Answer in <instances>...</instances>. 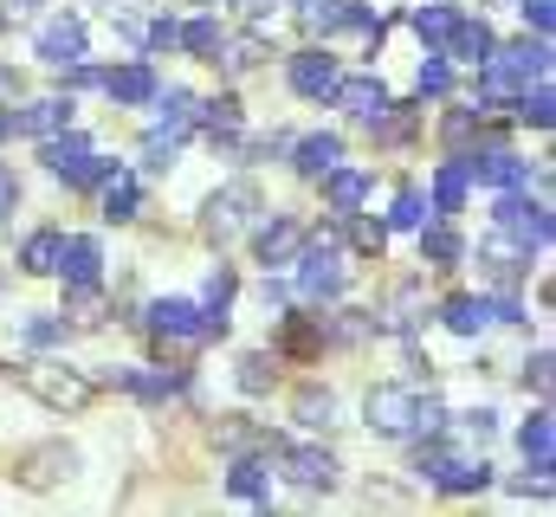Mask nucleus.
Returning a JSON list of instances; mask_svg holds the SVG:
<instances>
[{
	"label": "nucleus",
	"instance_id": "obj_1",
	"mask_svg": "<svg viewBox=\"0 0 556 517\" xmlns=\"http://www.w3.org/2000/svg\"><path fill=\"white\" fill-rule=\"evenodd\" d=\"M291 285H298L311 304H324V298H343L350 272H343V253H337V240H330V234L298 247V258H291Z\"/></svg>",
	"mask_w": 556,
	"mask_h": 517
},
{
	"label": "nucleus",
	"instance_id": "obj_2",
	"mask_svg": "<svg viewBox=\"0 0 556 517\" xmlns=\"http://www.w3.org/2000/svg\"><path fill=\"white\" fill-rule=\"evenodd\" d=\"M20 382L33 388L46 407H59V414H78V407H91V394H98V382H91L85 369H72V363H26Z\"/></svg>",
	"mask_w": 556,
	"mask_h": 517
},
{
	"label": "nucleus",
	"instance_id": "obj_3",
	"mask_svg": "<svg viewBox=\"0 0 556 517\" xmlns=\"http://www.w3.org/2000/svg\"><path fill=\"white\" fill-rule=\"evenodd\" d=\"M420 472H427L440 492H485V486H492L485 453H453V446H427V453H420Z\"/></svg>",
	"mask_w": 556,
	"mask_h": 517
},
{
	"label": "nucleus",
	"instance_id": "obj_4",
	"mask_svg": "<svg viewBox=\"0 0 556 517\" xmlns=\"http://www.w3.org/2000/svg\"><path fill=\"white\" fill-rule=\"evenodd\" d=\"M492 227H505L525 253H551V207H544V201H525V188H505Z\"/></svg>",
	"mask_w": 556,
	"mask_h": 517
},
{
	"label": "nucleus",
	"instance_id": "obj_5",
	"mask_svg": "<svg viewBox=\"0 0 556 517\" xmlns=\"http://www.w3.org/2000/svg\"><path fill=\"white\" fill-rule=\"evenodd\" d=\"M415 388H402V382H382V388H369V427L382 433V440H408L415 433Z\"/></svg>",
	"mask_w": 556,
	"mask_h": 517
},
{
	"label": "nucleus",
	"instance_id": "obj_6",
	"mask_svg": "<svg viewBox=\"0 0 556 517\" xmlns=\"http://www.w3.org/2000/svg\"><path fill=\"white\" fill-rule=\"evenodd\" d=\"M253 214H260V194H253L247 181H233V188H220V194L207 201V234L227 247V240H240V234L253 227Z\"/></svg>",
	"mask_w": 556,
	"mask_h": 517
},
{
	"label": "nucleus",
	"instance_id": "obj_7",
	"mask_svg": "<svg viewBox=\"0 0 556 517\" xmlns=\"http://www.w3.org/2000/svg\"><path fill=\"white\" fill-rule=\"evenodd\" d=\"M149 330L175 337V343H207V311L194 298H155L149 304Z\"/></svg>",
	"mask_w": 556,
	"mask_h": 517
},
{
	"label": "nucleus",
	"instance_id": "obj_8",
	"mask_svg": "<svg viewBox=\"0 0 556 517\" xmlns=\"http://www.w3.org/2000/svg\"><path fill=\"white\" fill-rule=\"evenodd\" d=\"M278 459H285V479L298 492H330L337 486V459L324 446H278Z\"/></svg>",
	"mask_w": 556,
	"mask_h": 517
},
{
	"label": "nucleus",
	"instance_id": "obj_9",
	"mask_svg": "<svg viewBox=\"0 0 556 517\" xmlns=\"http://www.w3.org/2000/svg\"><path fill=\"white\" fill-rule=\"evenodd\" d=\"M39 59H46V65H59V72H65L72 59H85V20H78V13L46 20V26H39Z\"/></svg>",
	"mask_w": 556,
	"mask_h": 517
},
{
	"label": "nucleus",
	"instance_id": "obj_10",
	"mask_svg": "<svg viewBox=\"0 0 556 517\" xmlns=\"http://www.w3.org/2000/svg\"><path fill=\"white\" fill-rule=\"evenodd\" d=\"M330 104H343L356 124H376L395 98H389V85L382 78H337V91H330Z\"/></svg>",
	"mask_w": 556,
	"mask_h": 517
},
{
	"label": "nucleus",
	"instance_id": "obj_11",
	"mask_svg": "<svg viewBox=\"0 0 556 517\" xmlns=\"http://www.w3.org/2000/svg\"><path fill=\"white\" fill-rule=\"evenodd\" d=\"M337 78H343V72H337V59H330V52H317V46L291 59V91H298V98H330V91H337Z\"/></svg>",
	"mask_w": 556,
	"mask_h": 517
},
{
	"label": "nucleus",
	"instance_id": "obj_12",
	"mask_svg": "<svg viewBox=\"0 0 556 517\" xmlns=\"http://www.w3.org/2000/svg\"><path fill=\"white\" fill-rule=\"evenodd\" d=\"M298 247H304V227H298L291 214H273V220L253 234V253H260V265H291V258H298Z\"/></svg>",
	"mask_w": 556,
	"mask_h": 517
},
{
	"label": "nucleus",
	"instance_id": "obj_13",
	"mask_svg": "<svg viewBox=\"0 0 556 517\" xmlns=\"http://www.w3.org/2000/svg\"><path fill=\"white\" fill-rule=\"evenodd\" d=\"M104 382L130 388L137 401H168V394H181V388H188V376H181V369H111Z\"/></svg>",
	"mask_w": 556,
	"mask_h": 517
},
{
	"label": "nucleus",
	"instance_id": "obj_14",
	"mask_svg": "<svg viewBox=\"0 0 556 517\" xmlns=\"http://www.w3.org/2000/svg\"><path fill=\"white\" fill-rule=\"evenodd\" d=\"M240 124H247V117H240V98H207V104H194V129H201L214 149H220V142L233 149V142H240Z\"/></svg>",
	"mask_w": 556,
	"mask_h": 517
},
{
	"label": "nucleus",
	"instance_id": "obj_15",
	"mask_svg": "<svg viewBox=\"0 0 556 517\" xmlns=\"http://www.w3.org/2000/svg\"><path fill=\"white\" fill-rule=\"evenodd\" d=\"M492 46H498V39H492V26H485V20H466V13H459L440 52H446V59H466V65H485V59H492Z\"/></svg>",
	"mask_w": 556,
	"mask_h": 517
},
{
	"label": "nucleus",
	"instance_id": "obj_16",
	"mask_svg": "<svg viewBox=\"0 0 556 517\" xmlns=\"http://www.w3.org/2000/svg\"><path fill=\"white\" fill-rule=\"evenodd\" d=\"M466 168H472L485 188H525V181H531V168H525L511 149H485V155H466Z\"/></svg>",
	"mask_w": 556,
	"mask_h": 517
},
{
	"label": "nucleus",
	"instance_id": "obj_17",
	"mask_svg": "<svg viewBox=\"0 0 556 517\" xmlns=\"http://www.w3.org/2000/svg\"><path fill=\"white\" fill-rule=\"evenodd\" d=\"M98 265H104L98 240H85V234L59 240V278H65V285H98Z\"/></svg>",
	"mask_w": 556,
	"mask_h": 517
},
{
	"label": "nucleus",
	"instance_id": "obj_18",
	"mask_svg": "<svg viewBox=\"0 0 556 517\" xmlns=\"http://www.w3.org/2000/svg\"><path fill=\"white\" fill-rule=\"evenodd\" d=\"M317 181H324V201H330L343 220H350V214L363 207V194H369V175H363V168H343V162H337L330 175H317Z\"/></svg>",
	"mask_w": 556,
	"mask_h": 517
},
{
	"label": "nucleus",
	"instance_id": "obj_19",
	"mask_svg": "<svg viewBox=\"0 0 556 517\" xmlns=\"http://www.w3.org/2000/svg\"><path fill=\"white\" fill-rule=\"evenodd\" d=\"M85 155H91V136H85V129H72V124H65V136H59V129H52V136H39V162H46L52 175L78 168Z\"/></svg>",
	"mask_w": 556,
	"mask_h": 517
},
{
	"label": "nucleus",
	"instance_id": "obj_20",
	"mask_svg": "<svg viewBox=\"0 0 556 517\" xmlns=\"http://www.w3.org/2000/svg\"><path fill=\"white\" fill-rule=\"evenodd\" d=\"M291 155H298L291 168H298L304 181H317V175H330V168L343 162V136H304V142H298Z\"/></svg>",
	"mask_w": 556,
	"mask_h": 517
},
{
	"label": "nucleus",
	"instance_id": "obj_21",
	"mask_svg": "<svg viewBox=\"0 0 556 517\" xmlns=\"http://www.w3.org/2000/svg\"><path fill=\"white\" fill-rule=\"evenodd\" d=\"M440 317H446V330H453V337H479V330L492 324V311H485V298H479V291H453V298L440 304Z\"/></svg>",
	"mask_w": 556,
	"mask_h": 517
},
{
	"label": "nucleus",
	"instance_id": "obj_22",
	"mask_svg": "<svg viewBox=\"0 0 556 517\" xmlns=\"http://www.w3.org/2000/svg\"><path fill=\"white\" fill-rule=\"evenodd\" d=\"M518 446H525L531 472H544V479H551V466H556V427H551V407H538V414H531V427L518 433Z\"/></svg>",
	"mask_w": 556,
	"mask_h": 517
},
{
	"label": "nucleus",
	"instance_id": "obj_23",
	"mask_svg": "<svg viewBox=\"0 0 556 517\" xmlns=\"http://www.w3.org/2000/svg\"><path fill=\"white\" fill-rule=\"evenodd\" d=\"M104 91L117 98V104H149L155 98V65H124V72H104Z\"/></svg>",
	"mask_w": 556,
	"mask_h": 517
},
{
	"label": "nucleus",
	"instance_id": "obj_24",
	"mask_svg": "<svg viewBox=\"0 0 556 517\" xmlns=\"http://www.w3.org/2000/svg\"><path fill=\"white\" fill-rule=\"evenodd\" d=\"M72 124V98H39V104H26L20 117H13V129H26V136H52V129Z\"/></svg>",
	"mask_w": 556,
	"mask_h": 517
},
{
	"label": "nucleus",
	"instance_id": "obj_25",
	"mask_svg": "<svg viewBox=\"0 0 556 517\" xmlns=\"http://www.w3.org/2000/svg\"><path fill=\"white\" fill-rule=\"evenodd\" d=\"M466 181H472V168H466V155H453V162L433 175V214H459V201H466Z\"/></svg>",
	"mask_w": 556,
	"mask_h": 517
},
{
	"label": "nucleus",
	"instance_id": "obj_26",
	"mask_svg": "<svg viewBox=\"0 0 556 517\" xmlns=\"http://www.w3.org/2000/svg\"><path fill=\"white\" fill-rule=\"evenodd\" d=\"M149 104H155V124H162V129H194V104H201V98H194V91H181V85H175V91H162V85H155V98H149Z\"/></svg>",
	"mask_w": 556,
	"mask_h": 517
},
{
	"label": "nucleus",
	"instance_id": "obj_27",
	"mask_svg": "<svg viewBox=\"0 0 556 517\" xmlns=\"http://www.w3.org/2000/svg\"><path fill=\"white\" fill-rule=\"evenodd\" d=\"M227 492H233V499H247V505H273V492H266V459H233Z\"/></svg>",
	"mask_w": 556,
	"mask_h": 517
},
{
	"label": "nucleus",
	"instance_id": "obj_28",
	"mask_svg": "<svg viewBox=\"0 0 556 517\" xmlns=\"http://www.w3.org/2000/svg\"><path fill=\"white\" fill-rule=\"evenodd\" d=\"M459 234L446 227V220H433V227H420V258H433V272H453L459 265Z\"/></svg>",
	"mask_w": 556,
	"mask_h": 517
},
{
	"label": "nucleus",
	"instance_id": "obj_29",
	"mask_svg": "<svg viewBox=\"0 0 556 517\" xmlns=\"http://www.w3.org/2000/svg\"><path fill=\"white\" fill-rule=\"evenodd\" d=\"M59 227H46V234H33L26 247H20V272H33V278H52L59 272Z\"/></svg>",
	"mask_w": 556,
	"mask_h": 517
},
{
	"label": "nucleus",
	"instance_id": "obj_30",
	"mask_svg": "<svg viewBox=\"0 0 556 517\" xmlns=\"http://www.w3.org/2000/svg\"><path fill=\"white\" fill-rule=\"evenodd\" d=\"M453 20H459V7H446V0H427V7H415V33L440 52L446 46V33H453Z\"/></svg>",
	"mask_w": 556,
	"mask_h": 517
},
{
	"label": "nucleus",
	"instance_id": "obj_31",
	"mask_svg": "<svg viewBox=\"0 0 556 517\" xmlns=\"http://www.w3.org/2000/svg\"><path fill=\"white\" fill-rule=\"evenodd\" d=\"M298 427H311V433L337 427V394H330V388H304V394H298Z\"/></svg>",
	"mask_w": 556,
	"mask_h": 517
},
{
	"label": "nucleus",
	"instance_id": "obj_32",
	"mask_svg": "<svg viewBox=\"0 0 556 517\" xmlns=\"http://www.w3.org/2000/svg\"><path fill=\"white\" fill-rule=\"evenodd\" d=\"M317 343H324V317H285V337H278L285 356H311Z\"/></svg>",
	"mask_w": 556,
	"mask_h": 517
},
{
	"label": "nucleus",
	"instance_id": "obj_33",
	"mask_svg": "<svg viewBox=\"0 0 556 517\" xmlns=\"http://www.w3.org/2000/svg\"><path fill=\"white\" fill-rule=\"evenodd\" d=\"M137 207H142V188L130 181V175H111V194H104V220H137Z\"/></svg>",
	"mask_w": 556,
	"mask_h": 517
},
{
	"label": "nucleus",
	"instance_id": "obj_34",
	"mask_svg": "<svg viewBox=\"0 0 556 517\" xmlns=\"http://www.w3.org/2000/svg\"><path fill=\"white\" fill-rule=\"evenodd\" d=\"M181 46H188L194 59H214V52H220V20H214V13H194V20L181 26Z\"/></svg>",
	"mask_w": 556,
	"mask_h": 517
},
{
	"label": "nucleus",
	"instance_id": "obj_35",
	"mask_svg": "<svg viewBox=\"0 0 556 517\" xmlns=\"http://www.w3.org/2000/svg\"><path fill=\"white\" fill-rule=\"evenodd\" d=\"M260 59H266V39H260V33H247V39H233V46L220 39V52H214V65H227V72H253Z\"/></svg>",
	"mask_w": 556,
	"mask_h": 517
},
{
	"label": "nucleus",
	"instance_id": "obj_36",
	"mask_svg": "<svg viewBox=\"0 0 556 517\" xmlns=\"http://www.w3.org/2000/svg\"><path fill=\"white\" fill-rule=\"evenodd\" d=\"M233 291H240V278H233L227 265H220V272H207V285H201V311H207V317H227Z\"/></svg>",
	"mask_w": 556,
	"mask_h": 517
},
{
	"label": "nucleus",
	"instance_id": "obj_37",
	"mask_svg": "<svg viewBox=\"0 0 556 517\" xmlns=\"http://www.w3.org/2000/svg\"><path fill=\"white\" fill-rule=\"evenodd\" d=\"M181 136H188V129H149V136H142V162H149V168H168V162H175V155H181Z\"/></svg>",
	"mask_w": 556,
	"mask_h": 517
},
{
	"label": "nucleus",
	"instance_id": "obj_38",
	"mask_svg": "<svg viewBox=\"0 0 556 517\" xmlns=\"http://www.w3.org/2000/svg\"><path fill=\"white\" fill-rule=\"evenodd\" d=\"M556 98H551V78H538V91H531V85H525V91H518V117H525V124H538V129H551V111Z\"/></svg>",
	"mask_w": 556,
	"mask_h": 517
},
{
	"label": "nucleus",
	"instance_id": "obj_39",
	"mask_svg": "<svg viewBox=\"0 0 556 517\" xmlns=\"http://www.w3.org/2000/svg\"><path fill=\"white\" fill-rule=\"evenodd\" d=\"M72 298H65V317L72 324H104V298H98V285H65Z\"/></svg>",
	"mask_w": 556,
	"mask_h": 517
},
{
	"label": "nucleus",
	"instance_id": "obj_40",
	"mask_svg": "<svg viewBox=\"0 0 556 517\" xmlns=\"http://www.w3.org/2000/svg\"><path fill=\"white\" fill-rule=\"evenodd\" d=\"M98 7L111 13V26H117L124 39H137L142 46V7H149V0H98Z\"/></svg>",
	"mask_w": 556,
	"mask_h": 517
},
{
	"label": "nucleus",
	"instance_id": "obj_41",
	"mask_svg": "<svg viewBox=\"0 0 556 517\" xmlns=\"http://www.w3.org/2000/svg\"><path fill=\"white\" fill-rule=\"evenodd\" d=\"M446 91H453V65H446V52H433L420 65V98H446Z\"/></svg>",
	"mask_w": 556,
	"mask_h": 517
},
{
	"label": "nucleus",
	"instance_id": "obj_42",
	"mask_svg": "<svg viewBox=\"0 0 556 517\" xmlns=\"http://www.w3.org/2000/svg\"><path fill=\"white\" fill-rule=\"evenodd\" d=\"M59 337H65L59 317H26V324H20V343H26V350H52Z\"/></svg>",
	"mask_w": 556,
	"mask_h": 517
},
{
	"label": "nucleus",
	"instance_id": "obj_43",
	"mask_svg": "<svg viewBox=\"0 0 556 517\" xmlns=\"http://www.w3.org/2000/svg\"><path fill=\"white\" fill-rule=\"evenodd\" d=\"M273 382H278V369L266 356H247V363H240V388H247V394H266Z\"/></svg>",
	"mask_w": 556,
	"mask_h": 517
},
{
	"label": "nucleus",
	"instance_id": "obj_44",
	"mask_svg": "<svg viewBox=\"0 0 556 517\" xmlns=\"http://www.w3.org/2000/svg\"><path fill=\"white\" fill-rule=\"evenodd\" d=\"M420 207H427V201H420L415 188H402V194H395V214H389V227H420V220H427Z\"/></svg>",
	"mask_w": 556,
	"mask_h": 517
},
{
	"label": "nucleus",
	"instance_id": "obj_45",
	"mask_svg": "<svg viewBox=\"0 0 556 517\" xmlns=\"http://www.w3.org/2000/svg\"><path fill=\"white\" fill-rule=\"evenodd\" d=\"M142 46H149V52H168V46H181V26H175V20H149V26H142Z\"/></svg>",
	"mask_w": 556,
	"mask_h": 517
},
{
	"label": "nucleus",
	"instance_id": "obj_46",
	"mask_svg": "<svg viewBox=\"0 0 556 517\" xmlns=\"http://www.w3.org/2000/svg\"><path fill=\"white\" fill-rule=\"evenodd\" d=\"M350 234H356V247H363V253H376V258H382V247H389V227H376V220H356Z\"/></svg>",
	"mask_w": 556,
	"mask_h": 517
},
{
	"label": "nucleus",
	"instance_id": "obj_47",
	"mask_svg": "<svg viewBox=\"0 0 556 517\" xmlns=\"http://www.w3.org/2000/svg\"><path fill=\"white\" fill-rule=\"evenodd\" d=\"M525 382L538 388V394H551V350H538V356L525 363Z\"/></svg>",
	"mask_w": 556,
	"mask_h": 517
},
{
	"label": "nucleus",
	"instance_id": "obj_48",
	"mask_svg": "<svg viewBox=\"0 0 556 517\" xmlns=\"http://www.w3.org/2000/svg\"><path fill=\"white\" fill-rule=\"evenodd\" d=\"M525 20H531V33H538V39H551V0H525Z\"/></svg>",
	"mask_w": 556,
	"mask_h": 517
},
{
	"label": "nucleus",
	"instance_id": "obj_49",
	"mask_svg": "<svg viewBox=\"0 0 556 517\" xmlns=\"http://www.w3.org/2000/svg\"><path fill=\"white\" fill-rule=\"evenodd\" d=\"M285 149H291V136H260V142H253V149H247V155H253V162H273V155H285Z\"/></svg>",
	"mask_w": 556,
	"mask_h": 517
},
{
	"label": "nucleus",
	"instance_id": "obj_50",
	"mask_svg": "<svg viewBox=\"0 0 556 517\" xmlns=\"http://www.w3.org/2000/svg\"><path fill=\"white\" fill-rule=\"evenodd\" d=\"M472 129H479V111H453V117H446V142H466Z\"/></svg>",
	"mask_w": 556,
	"mask_h": 517
},
{
	"label": "nucleus",
	"instance_id": "obj_51",
	"mask_svg": "<svg viewBox=\"0 0 556 517\" xmlns=\"http://www.w3.org/2000/svg\"><path fill=\"white\" fill-rule=\"evenodd\" d=\"M13 207H20V181H13V168L0 162V220H7Z\"/></svg>",
	"mask_w": 556,
	"mask_h": 517
},
{
	"label": "nucleus",
	"instance_id": "obj_52",
	"mask_svg": "<svg viewBox=\"0 0 556 517\" xmlns=\"http://www.w3.org/2000/svg\"><path fill=\"white\" fill-rule=\"evenodd\" d=\"M233 7H240V13H247L253 26H266V20H273V7H278V0H233Z\"/></svg>",
	"mask_w": 556,
	"mask_h": 517
},
{
	"label": "nucleus",
	"instance_id": "obj_53",
	"mask_svg": "<svg viewBox=\"0 0 556 517\" xmlns=\"http://www.w3.org/2000/svg\"><path fill=\"white\" fill-rule=\"evenodd\" d=\"M33 7H46V0H7V13L20 20V13H33Z\"/></svg>",
	"mask_w": 556,
	"mask_h": 517
},
{
	"label": "nucleus",
	"instance_id": "obj_54",
	"mask_svg": "<svg viewBox=\"0 0 556 517\" xmlns=\"http://www.w3.org/2000/svg\"><path fill=\"white\" fill-rule=\"evenodd\" d=\"M7 136H13V111H0V142H7Z\"/></svg>",
	"mask_w": 556,
	"mask_h": 517
},
{
	"label": "nucleus",
	"instance_id": "obj_55",
	"mask_svg": "<svg viewBox=\"0 0 556 517\" xmlns=\"http://www.w3.org/2000/svg\"><path fill=\"white\" fill-rule=\"evenodd\" d=\"M181 7H220V0H181Z\"/></svg>",
	"mask_w": 556,
	"mask_h": 517
},
{
	"label": "nucleus",
	"instance_id": "obj_56",
	"mask_svg": "<svg viewBox=\"0 0 556 517\" xmlns=\"http://www.w3.org/2000/svg\"><path fill=\"white\" fill-rule=\"evenodd\" d=\"M298 7H304V0H298Z\"/></svg>",
	"mask_w": 556,
	"mask_h": 517
}]
</instances>
